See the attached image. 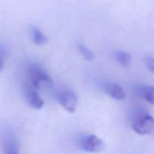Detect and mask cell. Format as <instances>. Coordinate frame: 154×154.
<instances>
[{"label":"cell","instance_id":"6da1fadb","mask_svg":"<svg viewBox=\"0 0 154 154\" xmlns=\"http://www.w3.org/2000/svg\"><path fill=\"white\" fill-rule=\"evenodd\" d=\"M132 126L139 135H151L154 133V118L144 109H136L132 116Z\"/></svg>","mask_w":154,"mask_h":154},{"label":"cell","instance_id":"7a4b0ae2","mask_svg":"<svg viewBox=\"0 0 154 154\" xmlns=\"http://www.w3.org/2000/svg\"><path fill=\"white\" fill-rule=\"evenodd\" d=\"M28 75L31 84L36 89L50 88L53 85V81L48 75L46 71L38 64H31L27 69Z\"/></svg>","mask_w":154,"mask_h":154},{"label":"cell","instance_id":"3957f363","mask_svg":"<svg viewBox=\"0 0 154 154\" xmlns=\"http://www.w3.org/2000/svg\"><path fill=\"white\" fill-rule=\"evenodd\" d=\"M79 144L82 150L90 153H100L106 146L103 140L96 135H85L81 138Z\"/></svg>","mask_w":154,"mask_h":154},{"label":"cell","instance_id":"277c9868","mask_svg":"<svg viewBox=\"0 0 154 154\" xmlns=\"http://www.w3.org/2000/svg\"><path fill=\"white\" fill-rule=\"evenodd\" d=\"M58 102L65 110L70 113H74L78 106L77 93L71 90L62 91L58 96Z\"/></svg>","mask_w":154,"mask_h":154},{"label":"cell","instance_id":"5b68a950","mask_svg":"<svg viewBox=\"0 0 154 154\" xmlns=\"http://www.w3.org/2000/svg\"><path fill=\"white\" fill-rule=\"evenodd\" d=\"M35 90L36 89L32 84H26L24 89V96L27 103L31 108L33 109L39 110L43 107L44 100L41 98Z\"/></svg>","mask_w":154,"mask_h":154},{"label":"cell","instance_id":"8992f818","mask_svg":"<svg viewBox=\"0 0 154 154\" xmlns=\"http://www.w3.org/2000/svg\"><path fill=\"white\" fill-rule=\"evenodd\" d=\"M102 88L108 96L116 100H123L126 97V93L123 87L116 83L110 81L105 82L102 85Z\"/></svg>","mask_w":154,"mask_h":154},{"label":"cell","instance_id":"52a82bcc","mask_svg":"<svg viewBox=\"0 0 154 154\" xmlns=\"http://www.w3.org/2000/svg\"><path fill=\"white\" fill-rule=\"evenodd\" d=\"M3 151L5 154H19V144L13 134H8L3 139Z\"/></svg>","mask_w":154,"mask_h":154},{"label":"cell","instance_id":"ba28073f","mask_svg":"<svg viewBox=\"0 0 154 154\" xmlns=\"http://www.w3.org/2000/svg\"><path fill=\"white\" fill-rule=\"evenodd\" d=\"M114 57L117 63L123 68H128L132 63V57L129 54L123 51H116L114 53Z\"/></svg>","mask_w":154,"mask_h":154},{"label":"cell","instance_id":"9c48e42d","mask_svg":"<svg viewBox=\"0 0 154 154\" xmlns=\"http://www.w3.org/2000/svg\"><path fill=\"white\" fill-rule=\"evenodd\" d=\"M141 96L148 103L154 105V87L150 85L142 86L140 90Z\"/></svg>","mask_w":154,"mask_h":154},{"label":"cell","instance_id":"30bf717a","mask_svg":"<svg viewBox=\"0 0 154 154\" xmlns=\"http://www.w3.org/2000/svg\"><path fill=\"white\" fill-rule=\"evenodd\" d=\"M33 42L37 45H43L48 42V38L42 31L37 28H33L32 30Z\"/></svg>","mask_w":154,"mask_h":154},{"label":"cell","instance_id":"8fae6325","mask_svg":"<svg viewBox=\"0 0 154 154\" xmlns=\"http://www.w3.org/2000/svg\"><path fill=\"white\" fill-rule=\"evenodd\" d=\"M78 50H79L80 53L82 55L85 60H88V61H92L95 59V55L92 51H90L85 45L83 43L78 44Z\"/></svg>","mask_w":154,"mask_h":154},{"label":"cell","instance_id":"7c38bea8","mask_svg":"<svg viewBox=\"0 0 154 154\" xmlns=\"http://www.w3.org/2000/svg\"><path fill=\"white\" fill-rule=\"evenodd\" d=\"M145 62L149 70L154 73V57H151V56H148V57H146Z\"/></svg>","mask_w":154,"mask_h":154}]
</instances>
